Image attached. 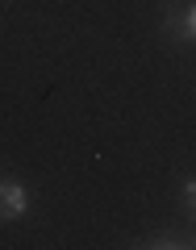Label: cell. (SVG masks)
I'll list each match as a JSON object with an SVG mask.
<instances>
[{"label": "cell", "mask_w": 196, "mask_h": 250, "mask_svg": "<svg viewBox=\"0 0 196 250\" xmlns=\"http://www.w3.org/2000/svg\"><path fill=\"white\" fill-rule=\"evenodd\" d=\"M184 200H188V208H196V179L184 184Z\"/></svg>", "instance_id": "4"}, {"label": "cell", "mask_w": 196, "mask_h": 250, "mask_svg": "<svg viewBox=\"0 0 196 250\" xmlns=\"http://www.w3.org/2000/svg\"><path fill=\"white\" fill-rule=\"evenodd\" d=\"M146 246H154V250H175V246H184V242H175V238H154V242H146Z\"/></svg>", "instance_id": "3"}, {"label": "cell", "mask_w": 196, "mask_h": 250, "mask_svg": "<svg viewBox=\"0 0 196 250\" xmlns=\"http://www.w3.org/2000/svg\"><path fill=\"white\" fill-rule=\"evenodd\" d=\"M184 34H188V38L196 42V4H192V9L184 13Z\"/></svg>", "instance_id": "2"}, {"label": "cell", "mask_w": 196, "mask_h": 250, "mask_svg": "<svg viewBox=\"0 0 196 250\" xmlns=\"http://www.w3.org/2000/svg\"><path fill=\"white\" fill-rule=\"evenodd\" d=\"M192 246H196V238H192Z\"/></svg>", "instance_id": "5"}, {"label": "cell", "mask_w": 196, "mask_h": 250, "mask_svg": "<svg viewBox=\"0 0 196 250\" xmlns=\"http://www.w3.org/2000/svg\"><path fill=\"white\" fill-rule=\"evenodd\" d=\"M29 208V192L21 184H0V221H17Z\"/></svg>", "instance_id": "1"}]
</instances>
